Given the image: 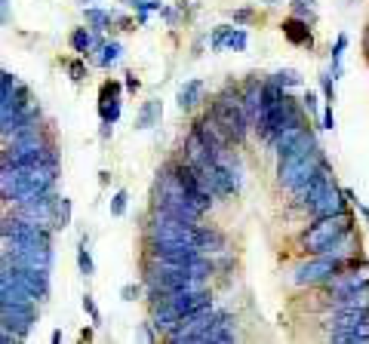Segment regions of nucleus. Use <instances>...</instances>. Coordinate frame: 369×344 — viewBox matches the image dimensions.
I'll list each match as a JSON object with an SVG mask.
<instances>
[{
	"label": "nucleus",
	"mask_w": 369,
	"mask_h": 344,
	"mask_svg": "<svg viewBox=\"0 0 369 344\" xmlns=\"http://www.w3.org/2000/svg\"><path fill=\"white\" fill-rule=\"evenodd\" d=\"M304 129H308V120H295V123H286L283 129H277V132L271 135V141H268V145H271V150L280 157V154H286V148L293 145L295 139H299Z\"/></svg>",
	"instance_id": "20"
},
{
	"label": "nucleus",
	"mask_w": 369,
	"mask_h": 344,
	"mask_svg": "<svg viewBox=\"0 0 369 344\" xmlns=\"http://www.w3.org/2000/svg\"><path fill=\"white\" fill-rule=\"evenodd\" d=\"M55 203H59V194H55V188H53V191L37 194V197H31V200H22V203H16V206H12V212L25 215V218L37 221V225L53 227V221H55Z\"/></svg>",
	"instance_id": "11"
},
{
	"label": "nucleus",
	"mask_w": 369,
	"mask_h": 344,
	"mask_svg": "<svg viewBox=\"0 0 369 344\" xmlns=\"http://www.w3.org/2000/svg\"><path fill=\"white\" fill-rule=\"evenodd\" d=\"M302 111L308 114V117H320V96H317L314 89H304V96H302Z\"/></svg>",
	"instance_id": "35"
},
{
	"label": "nucleus",
	"mask_w": 369,
	"mask_h": 344,
	"mask_svg": "<svg viewBox=\"0 0 369 344\" xmlns=\"http://www.w3.org/2000/svg\"><path fill=\"white\" fill-rule=\"evenodd\" d=\"M200 102H203V80H188L175 92V105H179L182 111H194Z\"/></svg>",
	"instance_id": "23"
},
{
	"label": "nucleus",
	"mask_w": 369,
	"mask_h": 344,
	"mask_svg": "<svg viewBox=\"0 0 369 344\" xmlns=\"http://www.w3.org/2000/svg\"><path fill=\"white\" fill-rule=\"evenodd\" d=\"M345 270L342 258H332V255H311L308 261L295 264L293 268V286H326L336 274Z\"/></svg>",
	"instance_id": "7"
},
{
	"label": "nucleus",
	"mask_w": 369,
	"mask_h": 344,
	"mask_svg": "<svg viewBox=\"0 0 369 344\" xmlns=\"http://www.w3.org/2000/svg\"><path fill=\"white\" fill-rule=\"evenodd\" d=\"M317 80H320V96L326 105H336V80H332L329 71H320L317 74Z\"/></svg>",
	"instance_id": "33"
},
{
	"label": "nucleus",
	"mask_w": 369,
	"mask_h": 344,
	"mask_svg": "<svg viewBox=\"0 0 369 344\" xmlns=\"http://www.w3.org/2000/svg\"><path fill=\"white\" fill-rule=\"evenodd\" d=\"M10 22H12V3L10 0H0V28L10 25Z\"/></svg>",
	"instance_id": "43"
},
{
	"label": "nucleus",
	"mask_w": 369,
	"mask_h": 344,
	"mask_svg": "<svg viewBox=\"0 0 369 344\" xmlns=\"http://www.w3.org/2000/svg\"><path fill=\"white\" fill-rule=\"evenodd\" d=\"M197 227H200V221L191 225V221L173 218V215H166V212H154L151 221L145 225V240H175V243L197 246Z\"/></svg>",
	"instance_id": "8"
},
{
	"label": "nucleus",
	"mask_w": 369,
	"mask_h": 344,
	"mask_svg": "<svg viewBox=\"0 0 369 344\" xmlns=\"http://www.w3.org/2000/svg\"><path fill=\"white\" fill-rule=\"evenodd\" d=\"M329 338L338 344H363L369 341V307H347V311H329L323 317Z\"/></svg>",
	"instance_id": "6"
},
{
	"label": "nucleus",
	"mask_w": 369,
	"mask_h": 344,
	"mask_svg": "<svg viewBox=\"0 0 369 344\" xmlns=\"http://www.w3.org/2000/svg\"><path fill=\"white\" fill-rule=\"evenodd\" d=\"M169 172H173V178L179 182V188L184 191V197L191 200V203L197 206V209H203V212H209L212 209V203H216V197L209 194V188L203 184V178H200V169H194L191 163H169Z\"/></svg>",
	"instance_id": "9"
},
{
	"label": "nucleus",
	"mask_w": 369,
	"mask_h": 344,
	"mask_svg": "<svg viewBox=\"0 0 369 344\" xmlns=\"http://www.w3.org/2000/svg\"><path fill=\"white\" fill-rule=\"evenodd\" d=\"M351 206H357V212H360V215H363V221H366V225H369V209H366V206H363V203H360V200H357V197H354V200H351Z\"/></svg>",
	"instance_id": "47"
},
{
	"label": "nucleus",
	"mask_w": 369,
	"mask_h": 344,
	"mask_svg": "<svg viewBox=\"0 0 369 344\" xmlns=\"http://www.w3.org/2000/svg\"><path fill=\"white\" fill-rule=\"evenodd\" d=\"M12 274L19 286H22L25 292H31L37 301L49 298V270H34V268H19V264H10L6 268Z\"/></svg>",
	"instance_id": "14"
},
{
	"label": "nucleus",
	"mask_w": 369,
	"mask_h": 344,
	"mask_svg": "<svg viewBox=\"0 0 369 344\" xmlns=\"http://www.w3.org/2000/svg\"><path fill=\"white\" fill-rule=\"evenodd\" d=\"M354 231V215L342 212V215H323V218H314L299 237V246L308 255H320L329 243H336L342 234Z\"/></svg>",
	"instance_id": "5"
},
{
	"label": "nucleus",
	"mask_w": 369,
	"mask_h": 344,
	"mask_svg": "<svg viewBox=\"0 0 369 344\" xmlns=\"http://www.w3.org/2000/svg\"><path fill=\"white\" fill-rule=\"evenodd\" d=\"M68 43H71V49H74L80 59H87V55L92 53V46H96V31L87 25V28H74L71 31V37H68Z\"/></svg>",
	"instance_id": "27"
},
{
	"label": "nucleus",
	"mask_w": 369,
	"mask_h": 344,
	"mask_svg": "<svg viewBox=\"0 0 369 344\" xmlns=\"http://www.w3.org/2000/svg\"><path fill=\"white\" fill-rule=\"evenodd\" d=\"M111 132H114V126H111V123H102V129H98V135H102L105 141L111 139Z\"/></svg>",
	"instance_id": "48"
},
{
	"label": "nucleus",
	"mask_w": 369,
	"mask_h": 344,
	"mask_svg": "<svg viewBox=\"0 0 369 344\" xmlns=\"http://www.w3.org/2000/svg\"><path fill=\"white\" fill-rule=\"evenodd\" d=\"M123 3H126V6H132V10H139V6L145 3V0H123Z\"/></svg>",
	"instance_id": "50"
},
{
	"label": "nucleus",
	"mask_w": 369,
	"mask_h": 344,
	"mask_svg": "<svg viewBox=\"0 0 369 344\" xmlns=\"http://www.w3.org/2000/svg\"><path fill=\"white\" fill-rule=\"evenodd\" d=\"M0 322L16 335L19 341L28 338L31 326L37 322V304H10V307H0Z\"/></svg>",
	"instance_id": "12"
},
{
	"label": "nucleus",
	"mask_w": 369,
	"mask_h": 344,
	"mask_svg": "<svg viewBox=\"0 0 369 344\" xmlns=\"http://www.w3.org/2000/svg\"><path fill=\"white\" fill-rule=\"evenodd\" d=\"M347 212V197H345V188H338L336 184V175L329 178V184L323 188L320 200L314 203V209H311V215L314 218H323V215H342Z\"/></svg>",
	"instance_id": "16"
},
{
	"label": "nucleus",
	"mask_w": 369,
	"mask_h": 344,
	"mask_svg": "<svg viewBox=\"0 0 369 344\" xmlns=\"http://www.w3.org/2000/svg\"><path fill=\"white\" fill-rule=\"evenodd\" d=\"M320 129H326V132H332V129H336V114H332V105L320 108Z\"/></svg>",
	"instance_id": "41"
},
{
	"label": "nucleus",
	"mask_w": 369,
	"mask_h": 344,
	"mask_svg": "<svg viewBox=\"0 0 369 344\" xmlns=\"http://www.w3.org/2000/svg\"><path fill=\"white\" fill-rule=\"evenodd\" d=\"M96 64L98 68H111V64L120 62V55H123V46H120V40H105L102 46L96 49Z\"/></svg>",
	"instance_id": "28"
},
{
	"label": "nucleus",
	"mask_w": 369,
	"mask_h": 344,
	"mask_svg": "<svg viewBox=\"0 0 369 344\" xmlns=\"http://www.w3.org/2000/svg\"><path fill=\"white\" fill-rule=\"evenodd\" d=\"M329 178H332V166H323V169H317L314 175L308 178V182L302 184L299 191H293L295 194V206L299 209H314V203L320 200V194H323V188L329 184Z\"/></svg>",
	"instance_id": "15"
},
{
	"label": "nucleus",
	"mask_w": 369,
	"mask_h": 344,
	"mask_svg": "<svg viewBox=\"0 0 369 344\" xmlns=\"http://www.w3.org/2000/svg\"><path fill=\"white\" fill-rule=\"evenodd\" d=\"M209 117L216 120V126L225 132V139L231 141V145H243L246 141V135H250V117H246V111H243V105H240V96L234 92V96H228V92H222V96L212 102L209 108Z\"/></svg>",
	"instance_id": "4"
},
{
	"label": "nucleus",
	"mask_w": 369,
	"mask_h": 344,
	"mask_svg": "<svg viewBox=\"0 0 369 344\" xmlns=\"http://www.w3.org/2000/svg\"><path fill=\"white\" fill-rule=\"evenodd\" d=\"M231 19L237 22V25H250V22L255 19V12H252V10H234V12H231Z\"/></svg>",
	"instance_id": "44"
},
{
	"label": "nucleus",
	"mask_w": 369,
	"mask_h": 344,
	"mask_svg": "<svg viewBox=\"0 0 369 344\" xmlns=\"http://www.w3.org/2000/svg\"><path fill=\"white\" fill-rule=\"evenodd\" d=\"M77 268H80L83 277H96V261H92V252H89V237L83 234L80 243H77Z\"/></svg>",
	"instance_id": "30"
},
{
	"label": "nucleus",
	"mask_w": 369,
	"mask_h": 344,
	"mask_svg": "<svg viewBox=\"0 0 369 344\" xmlns=\"http://www.w3.org/2000/svg\"><path fill=\"white\" fill-rule=\"evenodd\" d=\"M154 212H166L173 215V218H182V221H191V225H197V221L203 218V209H197L194 203H191L188 197H184V191L179 188V182L173 178V172H169V166L160 172L157 178V194H154Z\"/></svg>",
	"instance_id": "3"
},
{
	"label": "nucleus",
	"mask_w": 369,
	"mask_h": 344,
	"mask_svg": "<svg viewBox=\"0 0 369 344\" xmlns=\"http://www.w3.org/2000/svg\"><path fill=\"white\" fill-rule=\"evenodd\" d=\"M347 46H351V37L342 31L336 37V43H332V49H329V74H332V80H338V77L345 74V53H347Z\"/></svg>",
	"instance_id": "25"
},
{
	"label": "nucleus",
	"mask_w": 369,
	"mask_h": 344,
	"mask_svg": "<svg viewBox=\"0 0 369 344\" xmlns=\"http://www.w3.org/2000/svg\"><path fill=\"white\" fill-rule=\"evenodd\" d=\"M123 86H126L130 92H139V89H141V80H139L136 74H126V83H123Z\"/></svg>",
	"instance_id": "45"
},
{
	"label": "nucleus",
	"mask_w": 369,
	"mask_h": 344,
	"mask_svg": "<svg viewBox=\"0 0 369 344\" xmlns=\"http://www.w3.org/2000/svg\"><path fill=\"white\" fill-rule=\"evenodd\" d=\"M225 234L222 231H216V227H207V225H200L197 227V249H200V252H222L225 249Z\"/></svg>",
	"instance_id": "24"
},
{
	"label": "nucleus",
	"mask_w": 369,
	"mask_h": 344,
	"mask_svg": "<svg viewBox=\"0 0 369 344\" xmlns=\"http://www.w3.org/2000/svg\"><path fill=\"white\" fill-rule=\"evenodd\" d=\"M160 117H163V102L160 98H148V102H141V108L136 111V129H154L160 126Z\"/></svg>",
	"instance_id": "22"
},
{
	"label": "nucleus",
	"mask_w": 369,
	"mask_h": 344,
	"mask_svg": "<svg viewBox=\"0 0 369 344\" xmlns=\"http://www.w3.org/2000/svg\"><path fill=\"white\" fill-rule=\"evenodd\" d=\"M55 178H59V166H31V169H12L10 175L0 182V200L10 206L31 200L44 191L55 188Z\"/></svg>",
	"instance_id": "2"
},
{
	"label": "nucleus",
	"mask_w": 369,
	"mask_h": 344,
	"mask_svg": "<svg viewBox=\"0 0 369 344\" xmlns=\"http://www.w3.org/2000/svg\"><path fill=\"white\" fill-rule=\"evenodd\" d=\"M16 80H19L16 74H10V71H0V114H3L6 98H10V92H12V86H16Z\"/></svg>",
	"instance_id": "34"
},
{
	"label": "nucleus",
	"mask_w": 369,
	"mask_h": 344,
	"mask_svg": "<svg viewBox=\"0 0 369 344\" xmlns=\"http://www.w3.org/2000/svg\"><path fill=\"white\" fill-rule=\"evenodd\" d=\"M237 96H240V105H243L246 117H250V123L255 126L259 123V111H261V80H246V86Z\"/></svg>",
	"instance_id": "21"
},
{
	"label": "nucleus",
	"mask_w": 369,
	"mask_h": 344,
	"mask_svg": "<svg viewBox=\"0 0 369 344\" xmlns=\"http://www.w3.org/2000/svg\"><path fill=\"white\" fill-rule=\"evenodd\" d=\"M141 292H145V283H126V286H120V298H123V301H136V298H141Z\"/></svg>",
	"instance_id": "38"
},
{
	"label": "nucleus",
	"mask_w": 369,
	"mask_h": 344,
	"mask_svg": "<svg viewBox=\"0 0 369 344\" xmlns=\"http://www.w3.org/2000/svg\"><path fill=\"white\" fill-rule=\"evenodd\" d=\"M283 37H286L293 46H304V49H311L314 46V34H311V22H304L299 16H289V19H283Z\"/></svg>",
	"instance_id": "19"
},
{
	"label": "nucleus",
	"mask_w": 369,
	"mask_h": 344,
	"mask_svg": "<svg viewBox=\"0 0 369 344\" xmlns=\"http://www.w3.org/2000/svg\"><path fill=\"white\" fill-rule=\"evenodd\" d=\"M71 225V200L68 197H59L55 203V221H53V231H62V227Z\"/></svg>",
	"instance_id": "32"
},
{
	"label": "nucleus",
	"mask_w": 369,
	"mask_h": 344,
	"mask_svg": "<svg viewBox=\"0 0 369 344\" xmlns=\"http://www.w3.org/2000/svg\"><path fill=\"white\" fill-rule=\"evenodd\" d=\"M323 166H329V160H326L320 141H317V135L311 129H304L299 139L286 148V154L277 157V184L286 191H299Z\"/></svg>",
	"instance_id": "1"
},
{
	"label": "nucleus",
	"mask_w": 369,
	"mask_h": 344,
	"mask_svg": "<svg viewBox=\"0 0 369 344\" xmlns=\"http://www.w3.org/2000/svg\"><path fill=\"white\" fill-rule=\"evenodd\" d=\"M228 28H231V25H218V28H212V37H209V46H212V49H216V53H218V49H222V43H225V34H228Z\"/></svg>",
	"instance_id": "42"
},
{
	"label": "nucleus",
	"mask_w": 369,
	"mask_h": 344,
	"mask_svg": "<svg viewBox=\"0 0 369 344\" xmlns=\"http://www.w3.org/2000/svg\"><path fill=\"white\" fill-rule=\"evenodd\" d=\"M268 80L277 83L280 89H302V86H304V77H302L295 68H280V71H274Z\"/></svg>",
	"instance_id": "29"
},
{
	"label": "nucleus",
	"mask_w": 369,
	"mask_h": 344,
	"mask_svg": "<svg viewBox=\"0 0 369 344\" xmlns=\"http://www.w3.org/2000/svg\"><path fill=\"white\" fill-rule=\"evenodd\" d=\"M10 304H37V298L31 292H25L22 286L12 280V274L6 268H0V307Z\"/></svg>",
	"instance_id": "18"
},
{
	"label": "nucleus",
	"mask_w": 369,
	"mask_h": 344,
	"mask_svg": "<svg viewBox=\"0 0 369 344\" xmlns=\"http://www.w3.org/2000/svg\"><path fill=\"white\" fill-rule=\"evenodd\" d=\"M120 89H123V86L117 80L102 83V92H98V117H102V123L114 126L120 120V108H123V102H120Z\"/></svg>",
	"instance_id": "17"
},
{
	"label": "nucleus",
	"mask_w": 369,
	"mask_h": 344,
	"mask_svg": "<svg viewBox=\"0 0 369 344\" xmlns=\"http://www.w3.org/2000/svg\"><path fill=\"white\" fill-rule=\"evenodd\" d=\"M246 46H250V34H246V28H228L222 49H231V53H243Z\"/></svg>",
	"instance_id": "31"
},
{
	"label": "nucleus",
	"mask_w": 369,
	"mask_h": 344,
	"mask_svg": "<svg viewBox=\"0 0 369 344\" xmlns=\"http://www.w3.org/2000/svg\"><path fill=\"white\" fill-rule=\"evenodd\" d=\"M265 3H274V0H265Z\"/></svg>",
	"instance_id": "52"
},
{
	"label": "nucleus",
	"mask_w": 369,
	"mask_h": 344,
	"mask_svg": "<svg viewBox=\"0 0 369 344\" xmlns=\"http://www.w3.org/2000/svg\"><path fill=\"white\" fill-rule=\"evenodd\" d=\"M126 200H130V194H126L123 188L111 194V215H114V218H123L126 215Z\"/></svg>",
	"instance_id": "36"
},
{
	"label": "nucleus",
	"mask_w": 369,
	"mask_h": 344,
	"mask_svg": "<svg viewBox=\"0 0 369 344\" xmlns=\"http://www.w3.org/2000/svg\"><path fill=\"white\" fill-rule=\"evenodd\" d=\"M65 68H68V74H71V80H74V83L87 80V64H83V62H65Z\"/></svg>",
	"instance_id": "40"
},
{
	"label": "nucleus",
	"mask_w": 369,
	"mask_h": 344,
	"mask_svg": "<svg viewBox=\"0 0 369 344\" xmlns=\"http://www.w3.org/2000/svg\"><path fill=\"white\" fill-rule=\"evenodd\" d=\"M10 341H19V338H16V335L10 332V329L3 326V322H0V344H10Z\"/></svg>",
	"instance_id": "46"
},
{
	"label": "nucleus",
	"mask_w": 369,
	"mask_h": 344,
	"mask_svg": "<svg viewBox=\"0 0 369 344\" xmlns=\"http://www.w3.org/2000/svg\"><path fill=\"white\" fill-rule=\"evenodd\" d=\"M83 19H87V25H89L96 34L108 31V28L117 22L114 12H111V10H102V6H87V10H83Z\"/></svg>",
	"instance_id": "26"
},
{
	"label": "nucleus",
	"mask_w": 369,
	"mask_h": 344,
	"mask_svg": "<svg viewBox=\"0 0 369 344\" xmlns=\"http://www.w3.org/2000/svg\"><path fill=\"white\" fill-rule=\"evenodd\" d=\"M363 49H366V55H369V25H366V34H363Z\"/></svg>",
	"instance_id": "51"
},
{
	"label": "nucleus",
	"mask_w": 369,
	"mask_h": 344,
	"mask_svg": "<svg viewBox=\"0 0 369 344\" xmlns=\"http://www.w3.org/2000/svg\"><path fill=\"white\" fill-rule=\"evenodd\" d=\"M293 16H299L304 22H314V12H311V0H293Z\"/></svg>",
	"instance_id": "39"
},
{
	"label": "nucleus",
	"mask_w": 369,
	"mask_h": 344,
	"mask_svg": "<svg viewBox=\"0 0 369 344\" xmlns=\"http://www.w3.org/2000/svg\"><path fill=\"white\" fill-rule=\"evenodd\" d=\"M216 317H218V311L212 304H207V307H200V311H194V313H184V317L175 322L173 329H169L163 338H166L169 344H191L197 338L200 332H207V329L216 322Z\"/></svg>",
	"instance_id": "10"
},
{
	"label": "nucleus",
	"mask_w": 369,
	"mask_h": 344,
	"mask_svg": "<svg viewBox=\"0 0 369 344\" xmlns=\"http://www.w3.org/2000/svg\"><path fill=\"white\" fill-rule=\"evenodd\" d=\"M182 154H184V163H191L194 169H203V166H209V163H216V160H225V157H218L216 150H212L207 141L200 139V132H197L194 126H191V132L184 135Z\"/></svg>",
	"instance_id": "13"
},
{
	"label": "nucleus",
	"mask_w": 369,
	"mask_h": 344,
	"mask_svg": "<svg viewBox=\"0 0 369 344\" xmlns=\"http://www.w3.org/2000/svg\"><path fill=\"white\" fill-rule=\"evenodd\" d=\"M49 341H53V344H59V341H62V329H55V332L49 335Z\"/></svg>",
	"instance_id": "49"
},
{
	"label": "nucleus",
	"mask_w": 369,
	"mask_h": 344,
	"mask_svg": "<svg viewBox=\"0 0 369 344\" xmlns=\"http://www.w3.org/2000/svg\"><path fill=\"white\" fill-rule=\"evenodd\" d=\"M80 304H83V311H87V317L92 320V326H98V322H102V311H98L96 298H92L89 292H87V295H83V301H80Z\"/></svg>",
	"instance_id": "37"
}]
</instances>
